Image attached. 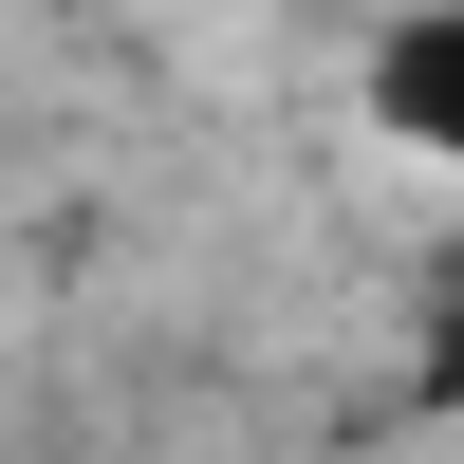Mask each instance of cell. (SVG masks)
Listing matches in <instances>:
<instances>
[{"label": "cell", "instance_id": "1", "mask_svg": "<svg viewBox=\"0 0 464 464\" xmlns=\"http://www.w3.org/2000/svg\"><path fill=\"white\" fill-rule=\"evenodd\" d=\"M372 111H391L428 168H464V0H428V19L372 37Z\"/></svg>", "mask_w": 464, "mask_h": 464}, {"label": "cell", "instance_id": "2", "mask_svg": "<svg viewBox=\"0 0 464 464\" xmlns=\"http://www.w3.org/2000/svg\"><path fill=\"white\" fill-rule=\"evenodd\" d=\"M446 391H464V297H446Z\"/></svg>", "mask_w": 464, "mask_h": 464}]
</instances>
